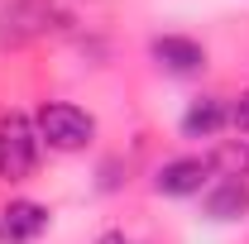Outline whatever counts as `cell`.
I'll return each instance as SVG.
<instances>
[{
    "mask_svg": "<svg viewBox=\"0 0 249 244\" xmlns=\"http://www.w3.org/2000/svg\"><path fill=\"white\" fill-rule=\"evenodd\" d=\"M38 149H43L38 124H34L29 115H19V110H5V115H0V177H5V182L34 177Z\"/></svg>",
    "mask_w": 249,
    "mask_h": 244,
    "instance_id": "1",
    "label": "cell"
},
{
    "mask_svg": "<svg viewBox=\"0 0 249 244\" xmlns=\"http://www.w3.org/2000/svg\"><path fill=\"white\" fill-rule=\"evenodd\" d=\"M34 124H38V139H43L48 149H58V153L87 149L91 134H96V120L82 110V105H67V101H48Z\"/></svg>",
    "mask_w": 249,
    "mask_h": 244,
    "instance_id": "2",
    "label": "cell"
},
{
    "mask_svg": "<svg viewBox=\"0 0 249 244\" xmlns=\"http://www.w3.org/2000/svg\"><path fill=\"white\" fill-rule=\"evenodd\" d=\"M48 230V211L38 201H10L0 211V244H34Z\"/></svg>",
    "mask_w": 249,
    "mask_h": 244,
    "instance_id": "3",
    "label": "cell"
},
{
    "mask_svg": "<svg viewBox=\"0 0 249 244\" xmlns=\"http://www.w3.org/2000/svg\"><path fill=\"white\" fill-rule=\"evenodd\" d=\"M206 173H211V163H206V158H173V163H163V168H158L154 192H163V196H192V192H201Z\"/></svg>",
    "mask_w": 249,
    "mask_h": 244,
    "instance_id": "4",
    "label": "cell"
},
{
    "mask_svg": "<svg viewBox=\"0 0 249 244\" xmlns=\"http://www.w3.org/2000/svg\"><path fill=\"white\" fill-rule=\"evenodd\" d=\"M154 58L168 67V72H201L206 67V48L201 43H192V38H178V34H163V38H154Z\"/></svg>",
    "mask_w": 249,
    "mask_h": 244,
    "instance_id": "5",
    "label": "cell"
},
{
    "mask_svg": "<svg viewBox=\"0 0 249 244\" xmlns=\"http://www.w3.org/2000/svg\"><path fill=\"white\" fill-rule=\"evenodd\" d=\"M230 120V110H225V101L220 96H201V101H192L182 115V134L187 139H211L220 124Z\"/></svg>",
    "mask_w": 249,
    "mask_h": 244,
    "instance_id": "6",
    "label": "cell"
},
{
    "mask_svg": "<svg viewBox=\"0 0 249 244\" xmlns=\"http://www.w3.org/2000/svg\"><path fill=\"white\" fill-rule=\"evenodd\" d=\"M249 211V187L235 182V177H225V182H216L211 192H206V215L211 220H240V215Z\"/></svg>",
    "mask_w": 249,
    "mask_h": 244,
    "instance_id": "7",
    "label": "cell"
},
{
    "mask_svg": "<svg viewBox=\"0 0 249 244\" xmlns=\"http://www.w3.org/2000/svg\"><path fill=\"white\" fill-rule=\"evenodd\" d=\"M211 168H216L220 177L245 182V177H249V139H225V144L211 153Z\"/></svg>",
    "mask_w": 249,
    "mask_h": 244,
    "instance_id": "8",
    "label": "cell"
},
{
    "mask_svg": "<svg viewBox=\"0 0 249 244\" xmlns=\"http://www.w3.org/2000/svg\"><path fill=\"white\" fill-rule=\"evenodd\" d=\"M230 110V120L225 124H235V134H249V91H240L235 96V105H225Z\"/></svg>",
    "mask_w": 249,
    "mask_h": 244,
    "instance_id": "9",
    "label": "cell"
}]
</instances>
